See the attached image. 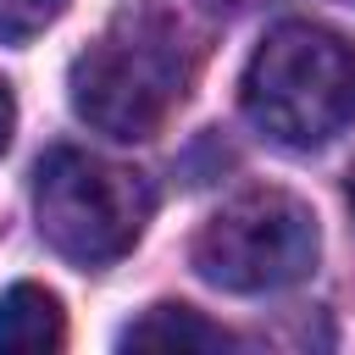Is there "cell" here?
<instances>
[{"instance_id":"3","label":"cell","mask_w":355,"mask_h":355,"mask_svg":"<svg viewBox=\"0 0 355 355\" xmlns=\"http://www.w3.org/2000/svg\"><path fill=\"white\" fill-rule=\"evenodd\" d=\"M155 211V194L144 172L116 166L89 150H50L33 172V216L55 255L72 266H105L128 255Z\"/></svg>"},{"instance_id":"4","label":"cell","mask_w":355,"mask_h":355,"mask_svg":"<svg viewBox=\"0 0 355 355\" xmlns=\"http://www.w3.org/2000/svg\"><path fill=\"white\" fill-rule=\"evenodd\" d=\"M316 266V216L288 189H250L194 233V272L227 294L288 288Z\"/></svg>"},{"instance_id":"1","label":"cell","mask_w":355,"mask_h":355,"mask_svg":"<svg viewBox=\"0 0 355 355\" xmlns=\"http://www.w3.org/2000/svg\"><path fill=\"white\" fill-rule=\"evenodd\" d=\"M194 50L166 11H122L78 61H72V111L122 144L150 139L178 100L189 94Z\"/></svg>"},{"instance_id":"9","label":"cell","mask_w":355,"mask_h":355,"mask_svg":"<svg viewBox=\"0 0 355 355\" xmlns=\"http://www.w3.org/2000/svg\"><path fill=\"white\" fill-rule=\"evenodd\" d=\"M349 211H355V166H349Z\"/></svg>"},{"instance_id":"2","label":"cell","mask_w":355,"mask_h":355,"mask_svg":"<svg viewBox=\"0 0 355 355\" xmlns=\"http://www.w3.org/2000/svg\"><path fill=\"white\" fill-rule=\"evenodd\" d=\"M239 94L266 139L316 150L355 122V44L322 22H277L255 44Z\"/></svg>"},{"instance_id":"5","label":"cell","mask_w":355,"mask_h":355,"mask_svg":"<svg viewBox=\"0 0 355 355\" xmlns=\"http://www.w3.org/2000/svg\"><path fill=\"white\" fill-rule=\"evenodd\" d=\"M67 322L50 288L39 283H11L0 294V349H61Z\"/></svg>"},{"instance_id":"8","label":"cell","mask_w":355,"mask_h":355,"mask_svg":"<svg viewBox=\"0 0 355 355\" xmlns=\"http://www.w3.org/2000/svg\"><path fill=\"white\" fill-rule=\"evenodd\" d=\"M11 128H17V100H11V89L0 83V150L11 144Z\"/></svg>"},{"instance_id":"7","label":"cell","mask_w":355,"mask_h":355,"mask_svg":"<svg viewBox=\"0 0 355 355\" xmlns=\"http://www.w3.org/2000/svg\"><path fill=\"white\" fill-rule=\"evenodd\" d=\"M67 0H0V39L6 44H22L33 33H44L55 17H61Z\"/></svg>"},{"instance_id":"6","label":"cell","mask_w":355,"mask_h":355,"mask_svg":"<svg viewBox=\"0 0 355 355\" xmlns=\"http://www.w3.org/2000/svg\"><path fill=\"white\" fill-rule=\"evenodd\" d=\"M122 344L128 349H227L233 338L216 322H205L200 311H189V305H150L122 333Z\"/></svg>"}]
</instances>
